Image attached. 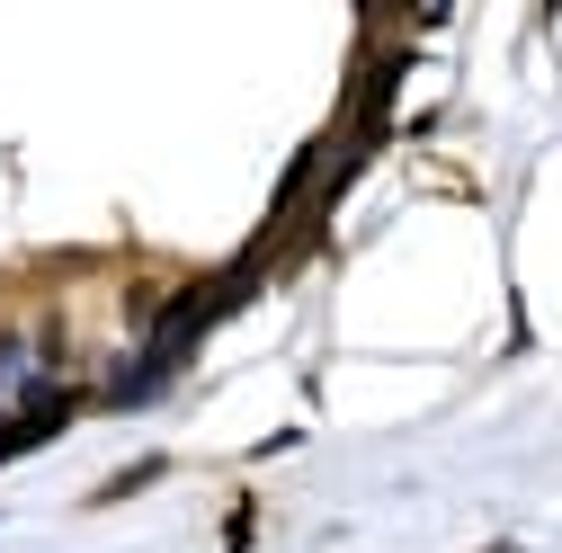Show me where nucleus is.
I'll use <instances>...</instances> for the list:
<instances>
[{"mask_svg":"<svg viewBox=\"0 0 562 553\" xmlns=\"http://www.w3.org/2000/svg\"><path fill=\"white\" fill-rule=\"evenodd\" d=\"M19 358H27V339H19V330H0V384L19 375Z\"/></svg>","mask_w":562,"mask_h":553,"instance_id":"f257e3e1","label":"nucleus"}]
</instances>
